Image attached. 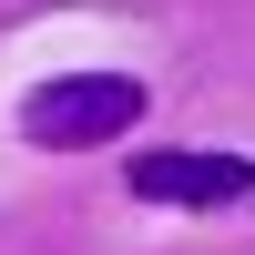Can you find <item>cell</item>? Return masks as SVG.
<instances>
[{
  "instance_id": "obj_1",
  "label": "cell",
  "mask_w": 255,
  "mask_h": 255,
  "mask_svg": "<svg viewBox=\"0 0 255 255\" xmlns=\"http://www.w3.org/2000/svg\"><path fill=\"white\" fill-rule=\"evenodd\" d=\"M133 123H143L133 72H51L20 92V143H41V153H82V143H113Z\"/></svg>"
},
{
  "instance_id": "obj_2",
  "label": "cell",
  "mask_w": 255,
  "mask_h": 255,
  "mask_svg": "<svg viewBox=\"0 0 255 255\" xmlns=\"http://www.w3.org/2000/svg\"><path fill=\"white\" fill-rule=\"evenodd\" d=\"M133 194L143 204H194V215H255V163L245 153H133Z\"/></svg>"
}]
</instances>
